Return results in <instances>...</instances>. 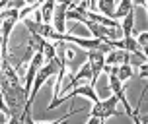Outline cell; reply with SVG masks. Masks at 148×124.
Masks as SVG:
<instances>
[{"label": "cell", "mask_w": 148, "mask_h": 124, "mask_svg": "<svg viewBox=\"0 0 148 124\" xmlns=\"http://www.w3.org/2000/svg\"><path fill=\"white\" fill-rule=\"evenodd\" d=\"M59 72H60V58H59V56L45 62L43 68H41V70L37 72V76H35V81H33V87H31V93H29V103H27V105H33L35 95L39 93V87H41L49 78H57Z\"/></svg>", "instance_id": "obj_2"}, {"label": "cell", "mask_w": 148, "mask_h": 124, "mask_svg": "<svg viewBox=\"0 0 148 124\" xmlns=\"http://www.w3.org/2000/svg\"><path fill=\"white\" fill-rule=\"evenodd\" d=\"M138 45H140V49H142V52L146 54V58H148V33H140L138 35Z\"/></svg>", "instance_id": "obj_10"}, {"label": "cell", "mask_w": 148, "mask_h": 124, "mask_svg": "<svg viewBox=\"0 0 148 124\" xmlns=\"http://www.w3.org/2000/svg\"><path fill=\"white\" fill-rule=\"evenodd\" d=\"M8 2H12V0H2V2H0V6L6 8ZM37 2H43V0H23V4H27V6H33V4H37Z\"/></svg>", "instance_id": "obj_11"}, {"label": "cell", "mask_w": 148, "mask_h": 124, "mask_svg": "<svg viewBox=\"0 0 148 124\" xmlns=\"http://www.w3.org/2000/svg\"><path fill=\"white\" fill-rule=\"evenodd\" d=\"M76 112H78V109L72 110L70 115H64L62 118L55 120V122H53V120H49V122H35V120L31 118V105H27V110H25V115H23V122H25V124H62V122H66V120H68L70 117H72V115H76Z\"/></svg>", "instance_id": "obj_8"}, {"label": "cell", "mask_w": 148, "mask_h": 124, "mask_svg": "<svg viewBox=\"0 0 148 124\" xmlns=\"http://www.w3.org/2000/svg\"><path fill=\"white\" fill-rule=\"evenodd\" d=\"M0 68H2V117L6 120L8 117H23L29 103V93L25 91V85H22L20 76L16 72L8 54H0ZM4 124V122H2Z\"/></svg>", "instance_id": "obj_1"}, {"label": "cell", "mask_w": 148, "mask_h": 124, "mask_svg": "<svg viewBox=\"0 0 148 124\" xmlns=\"http://www.w3.org/2000/svg\"><path fill=\"white\" fill-rule=\"evenodd\" d=\"M138 72H140V78H142V80H148V62H144V64L138 66Z\"/></svg>", "instance_id": "obj_12"}, {"label": "cell", "mask_w": 148, "mask_h": 124, "mask_svg": "<svg viewBox=\"0 0 148 124\" xmlns=\"http://www.w3.org/2000/svg\"><path fill=\"white\" fill-rule=\"evenodd\" d=\"M4 124H25V122H23V117H10V120Z\"/></svg>", "instance_id": "obj_13"}, {"label": "cell", "mask_w": 148, "mask_h": 124, "mask_svg": "<svg viewBox=\"0 0 148 124\" xmlns=\"http://www.w3.org/2000/svg\"><path fill=\"white\" fill-rule=\"evenodd\" d=\"M97 8H99L109 20H113L115 14H117V10H115V0H97Z\"/></svg>", "instance_id": "obj_9"}, {"label": "cell", "mask_w": 148, "mask_h": 124, "mask_svg": "<svg viewBox=\"0 0 148 124\" xmlns=\"http://www.w3.org/2000/svg\"><path fill=\"white\" fill-rule=\"evenodd\" d=\"M119 105H121L119 97L117 95H111V97H107V99H103V101L94 103V109H92L90 115H92L94 118H99L101 122H105L107 118L117 117L119 115Z\"/></svg>", "instance_id": "obj_3"}, {"label": "cell", "mask_w": 148, "mask_h": 124, "mask_svg": "<svg viewBox=\"0 0 148 124\" xmlns=\"http://www.w3.org/2000/svg\"><path fill=\"white\" fill-rule=\"evenodd\" d=\"M18 22H22L20 18V10H4L2 12V47H0V54H8V37L10 31L14 29V25Z\"/></svg>", "instance_id": "obj_4"}, {"label": "cell", "mask_w": 148, "mask_h": 124, "mask_svg": "<svg viewBox=\"0 0 148 124\" xmlns=\"http://www.w3.org/2000/svg\"><path fill=\"white\" fill-rule=\"evenodd\" d=\"M131 64V52L125 49H113L105 56V66H121V64Z\"/></svg>", "instance_id": "obj_7"}, {"label": "cell", "mask_w": 148, "mask_h": 124, "mask_svg": "<svg viewBox=\"0 0 148 124\" xmlns=\"http://www.w3.org/2000/svg\"><path fill=\"white\" fill-rule=\"evenodd\" d=\"M113 51V47H103V49H94V51H86L88 52V62L92 66V76H94V87L97 83V78L101 76V72H105V56L107 52Z\"/></svg>", "instance_id": "obj_5"}, {"label": "cell", "mask_w": 148, "mask_h": 124, "mask_svg": "<svg viewBox=\"0 0 148 124\" xmlns=\"http://www.w3.org/2000/svg\"><path fill=\"white\" fill-rule=\"evenodd\" d=\"M68 10H72V2H70V0H57V4H55V14H53V27L59 31V33H64V31H66Z\"/></svg>", "instance_id": "obj_6"}]
</instances>
